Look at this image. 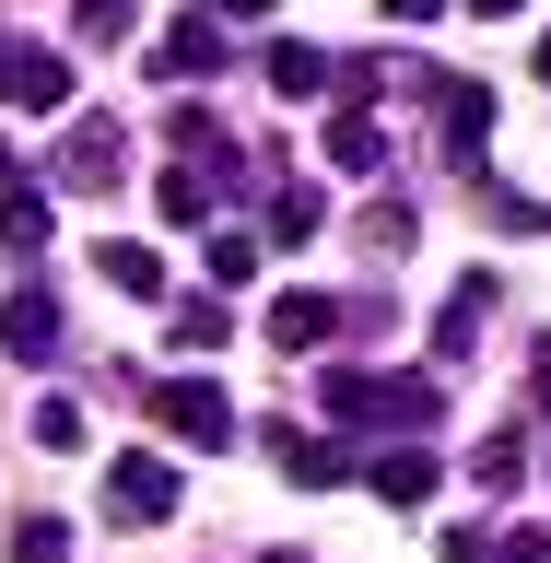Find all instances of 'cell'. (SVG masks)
<instances>
[{
    "label": "cell",
    "instance_id": "6da1fadb",
    "mask_svg": "<svg viewBox=\"0 0 551 563\" xmlns=\"http://www.w3.org/2000/svg\"><path fill=\"white\" fill-rule=\"evenodd\" d=\"M317 411H329V422H387V434H422L447 399H434V376H364V364H329Z\"/></svg>",
    "mask_w": 551,
    "mask_h": 563
},
{
    "label": "cell",
    "instance_id": "7a4b0ae2",
    "mask_svg": "<svg viewBox=\"0 0 551 563\" xmlns=\"http://www.w3.org/2000/svg\"><path fill=\"white\" fill-rule=\"evenodd\" d=\"M141 411H153V434H176V446H235V399L211 376H153Z\"/></svg>",
    "mask_w": 551,
    "mask_h": 563
},
{
    "label": "cell",
    "instance_id": "3957f363",
    "mask_svg": "<svg viewBox=\"0 0 551 563\" xmlns=\"http://www.w3.org/2000/svg\"><path fill=\"white\" fill-rule=\"evenodd\" d=\"M106 517H118V528H165V517H176V457L130 446L118 470H106Z\"/></svg>",
    "mask_w": 551,
    "mask_h": 563
},
{
    "label": "cell",
    "instance_id": "277c9868",
    "mask_svg": "<svg viewBox=\"0 0 551 563\" xmlns=\"http://www.w3.org/2000/svg\"><path fill=\"white\" fill-rule=\"evenodd\" d=\"M118 165H130V130H118V118H70V141H59V188H106Z\"/></svg>",
    "mask_w": 551,
    "mask_h": 563
},
{
    "label": "cell",
    "instance_id": "5b68a950",
    "mask_svg": "<svg viewBox=\"0 0 551 563\" xmlns=\"http://www.w3.org/2000/svg\"><path fill=\"white\" fill-rule=\"evenodd\" d=\"M0 352H12V364H47V352H59V306H47V282H24V294L0 306Z\"/></svg>",
    "mask_w": 551,
    "mask_h": 563
},
{
    "label": "cell",
    "instance_id": "8992f818",
    "mask_svg": "<svg viewBox=\"0 0 551 563\" xmlns=\"http://www.w3.org/2000/svg\"><path fill=\"white\" fill-rule=\"evenodd\" d=\"M0 95H24L35 118H59V106H70V59H59V47H12V70H0Z\"/></svg>",
    "mask_w": 551,
    "mask_h": 563
},
{
    "label": "cell",
    "instance_id": "52a82bcc",
    "mask_svg": "<svg viewBox=\"0 0 551 563\" xmlns=\"http://www.w3.org/2000/svg\"><path fill=\"white\" fill-rule=\"evenodd\" d=\"M329 329H341V306H329V294H306V282H294V294H271V341H282V352H317Z\"/></svg>",
    "mask_w": 551,
    "mask_h": 563
},
{
    "label": "cell",
    "instance_id": "ba28073f",
    "mask_svg": "<svg viewBox=\"0 0 551 563\" xmlns=\"http://www.w3.org/2000/svg\"><path fill=\"white\" fill-rule=\"evenodd\" d=\"M95 271L118 282V294H141V306H165V258H153L141 235H106V246H95Z\"/></svg>",
    "mask_w": 551,
    "mask_h": 563
},
{
    "label": "cell",
    "instance_id": "9c48e42d",
    "mask_svg": "<svg viewBox=\"0 0 551 563\" xmlns=\"http://www.w3.org/2000/svg\"><path fill=\"white\" fill-rule=\"evenodd\" d=\"M153 70H165V82H188V70H223V24H211V12H188V24L153 47Z\"/></svg>",
    "mask_w": 551,
    "mask_h": 563
},
{
    "label": "cell",
    "instance_id": "30bf717a",
    "mask_svg": "<svg viewBox=\"0 0 551 563\" xmlns=\"http://www.w3.org/2000/svg\"><path fill=\"white\" fill-rule=\"evenodd\" d=\"M376 493H387V505H422V493H447L434 446H387V457H376Z\"/></svg>",
    "mask_w": 551,
    "mask_h": 563
},
{
    "label": "cell",
    "instance_id": "8fae6325",
    "mask_svg": "<svg viewBox=\"0 0 551 563\" xmlns=\"http://www.w3.org/2000/svg\"><path fill=\"white\" fill-rule=\"evenodd\" d=\"M271 457H282V470H294V482H341V470H352V446H341V434H329V446H317V434H271Z\"/></svg>",
    "mask_w": 551,
    "mask_h": 563
},
{
    "label": "cell",
    "instance_id": "7c38bea8",
    "mask_svg": "<svg viewBox=\"0 0 551 563\" xmlns=\"http://www.w3.org/2000/svg\"><path fill=\"white\" fill-rule=\"evenodd\" d=\"M0 246H12V258L47 246V188H0Z\"/></svg>",
    "mask_w": 551,
    "mask_h": 563
},
{
    "label": "cell",
    "instance_id": "4fadbf2b",
    "mask_svg": "<svg viewBox=\"0 0 551 563\" xmlns=\"http://www.w3.org/2000/svg\"><path fill=\"white\" fill-rule=\"evenodd\" d=\"M434 106H447V141H458V153H482V130H493V95H482V82H434Z\"/></svg>",
    "mask_w": 551,
    "mask_h": 563
},
{
    "label": "cell",
    "instance_id": "5bb4252c",
    "mask_svg": "<svg viewBox=\"0 0 551 563\" xmlns=\"http://www.w3.org/2000/svg\"><path fill=\"white\" fill-rule=\"evenodd\" d=\"M329 165H341V176H376L387 165V130H376V118H329Z\"/></svg>",
    "mask_w": 551,
    "mask_h": 563
},
{
    "label": "cell",
    "instance_id": "9a60e30c",
    "mask_svg": "<svg viewBox=\"0 0 551 563\" xmlns=\"http://www.w3.org/2000/svg\"><path fill=\"white\" fill-rule=\"evenodd\" d=\"M482 306H493V271H470V282L447 294V329H434V352H470V341H482Z\"/></svg>",
    "mask_w": 551,
    "mask_h": 563
},
{
    "label": "cell",
    "instance_id": "2e32d148",
    "mask_svg": "<svg viewBox=\"0 0 551 563\" xmlns=\"http://www.w3.org/2000/svg\"><path fill=\"white\" fill-rule=\"evenodd\" d=\"M271 95H329V59H317L306 35H282V47H271Z\"/></svg>",
    "mask_w": 551,
    "mask_h": 563
},
{
    "label": "cell",
    "instance_id": "e0dca14e",
    "mask_svg": "<svg viewBox=\"0 0 551 563\" xmlns=\"http://www.w3.org/2000/svg\"><path fill=\"white\" fill-rule=\"evenodd\" d=\"M24 434H35L47 457H70V446H82V411H70V399H35V422H24Z\"/></svg>",
    "mask_w": 551,
    "mask_h": 563
},
{
    "label": "cell",
    "instance_id": "ac0fdd59",
    "mask_svg": "<svg viewBox=\"0 0 551 563\" xmlns=\"http://www.w3.org/2000/svg\"><path fill=\"white\" fill-rule=\"evenodd\" d=\"M223 329H235L223 306H176V352H223Z\"/></svg>",
    "mask_w": 551,
    "mask_h": 563
},
{
    "label": "cell",
    "instance_id": "d6986e66",
    "mask_svg": "<svg viewBox=\"0 0 551 563\" xmlns=\"http://www.w3.org/2000/svg\"><path fill=\"white\" fill-rule=\"evenodd\" d=\"M165 223H211V176H188V165L165 176Z\"/></svg>",
    "mask_w": 551,
    "mask_h": 563
},
{
    "label": "cell",
    "instance_id": "ffe728a7",
    "mask_svg": "<svg viewBox=\"0 0 551 563\" xmlns=\"http://www.w3.org/2000/svg\"><path fill=\"white\" fill-rule=\"evenodd\" d=\"M271 235H282V246L317 235V188H282V200H271Z\"/></svg>",
    "mask_w": 551,
    "mask_h": 563
},
{
    "label": "cell",
    "instance_id": "44dd1931",
    "mask_svg": "<svg viewBox=\"0 0 551 563\" xmlns=\"http://www.w3.org/2000/svg\"><path fill=\"white\" fill-rule=\"evenodd\" d=\"M12 552H24V563H70V528L59 517H24V528H12Z\"/></svg>",
    "mask_w": 551,
    "mask_h": 563
},
{
    "label": "cell",
    "instance_id": "7402d4cb",
    "mask_svg": "<svg viewBox=\"0 0 551 563\" xmlns=\"http://www.w3.org/2000/svg\"><path fill=\"white\" fill-rule=\"evenodd\" d=\"M246 271H258V235H211V282H223V294H235Z\"/></svg>",
    "mask_w": 551,
    "mask_h": 563
},
{
    "label": "cell",
    "instance_id": "603a6c76",
    "mask_svg": "<svg viewBox=\"0 0 551 563\" xmlns=\"http://www.w3.org/2000/svg\"><path fill=\"white\" fill-rule=\"evenodd\" d=\"M470 470H482V482H528V446H517V434H493V446L470 457Z\"/></svg>",
    "mask_w": 551,
    "mask_h": 563
},
{
    "label": "cell",
    "instance_id": "cb8c5ba5",
    "mask_svg": "<svg viewBox=\"0 0 551 563\" xmlns=\"http://www.w3.org/2000/svg\"><path fill=\"white\" fill-rule=\"evenodd\" d=\"M82 35H95V47H106V35H130V0H82Z\"/></svg>",
    "mask_w": 551,
    "mask_h": 563
},
{
    "label": "cell",
    "instance_id": "d4e9b609",
    "mask_svg": "<svg viewBox=\"0 0 551 563\" xmlns=\"http://www.w3.org/2000/svg\"><path fill=\"white\" fill-rule=\"evenodd\" d=\"M434 12H447V0H387V24H434Z\"/></svg>",
    "mask_w": 551,
    "mask_h": 563
},
{
    "label": "cell",
    "instance_id": "484cf974",
    "mask_svg": "<svg viewBox=\"0 0 551 563\" xmlns=\"http://www.w3.org/2000/svg\"><path fill=\"white\" fill-rule=\"evenodd\" d=\"M470 12H493V24H528V0H470Z\"/></svg>",
    "mask_w": 551,
    "mask_h": 563
},
{
    "label": "cell",
    "instance_id": "4316f807",
    "mask_svg": "<svg viewBox=\"0 0 551 563\" xmlns=\"http://www.w3.org/2000/svg\"><path fill=\"white\" fill-rule=\"evenodd\" d=\"M528 376H540V411H551V341H540V352H528Z\"/></svg>",
    "mask_w": 551,
    "mask_h": 563
},
{
    "label": "cell",
    "instance_id": "83f0119b",
    "mask_svg": "<svg viewBox=\"0 0 551 563\" xmlns=\"http://www.w3.org/2000/svg\"><path fill=\"white\" fill-rule=\"evenodd\" d=\"M211 12H271V0H211Z\"/></svg>",
    "mask_w": 551,
    "mask_h": 563
},
{
    "label": "cell",
    "instance_id": "f1b7e54d",
    "mask_svg": "<svg viewBox=\"0 0 551 563\" xmlns=\"http://www.w3.org/2000/svg\"><path fill=\"white\" fill-rule=\"evenodd\" d=\"M540 82H551V35H540Z\"/></svg>",
    "mask_w": 551,
    "mask_h": 563
},
{
    "label": "cell",
    "instance_id": "f546056e",
    "mask_svg": "<svg viewBox=\"0 0 551 563\" xmlns=\"http://www.w3.org/2000/svg\"><path fill=\"white\" fill-rule=\"evenodd\" d=\"M258 563H306V552H258Z\"/></svg>",
    "mask_w": 551,
    "mask_h": 563
},
{
    "label": "cell",
    "instance_id": "4dcf8cb0",
    "mask_svg": "<svg viewBox=\"0 0 551 563\" xmlns=\"http://www.w3.org/2000/svg\"><path fill=\"white\" fill-rule=\"evenodd\" d=\"M0 70H12V35H0Z\"/></svg>",
    "mask_w": 551,
    "mask_h": 563
},
{
    "label": "cell",
    "instance_id": "1f68e13d",
    "mask_svg": "<svg viewBox=\"0 0 551 563\" xmlns=\"http://www.w3.org/2000/svg\"><path fill=\"white\" fill-rule=\"evenodd\" d=\"M0 176H12V153H0Z\"/></svg>",
    "mask_w": 551,
    "mask_h": 563
}]
</instances>
